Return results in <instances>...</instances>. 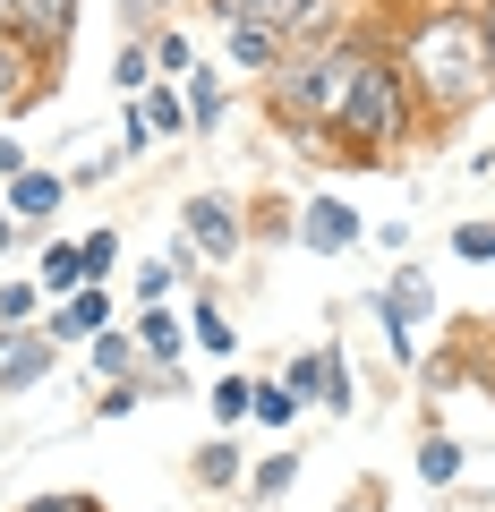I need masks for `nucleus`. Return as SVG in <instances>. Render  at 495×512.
Instances as JSON below:
<instances>
[{"instance_id":"f257e3e1","label":"nucleus","mask_w":495,"mask_h":512,"mask_svg":"<svg viewBox=\"0 0 495 512\" xmlns=\"http://www.w3.org/2000/svg\"><path fill=\"white\" fill-rule=\"evenodd\" d=\"M393 60H402L419 111H436V120H427L436 137H444V120H461V111H478L495 94V26L478 18V9H427L402 35Z\"/></svg>"},{"instance_id":"f03ea898","label":"nucleus","mask_w":495,"mask_h":512,"mask_svg":"<svg viewBox=\"0 0 495 512\" xmlns=\"http://www.w3.org/2000/svg\"><path fill=\"white\" fill-rule=\"evenodd\" d=\"M410 137H419V94H410L393 43H376L367 69H359V86H350V103H342V120H333V146L359 154V163H393Z\"/></svg>"},{"instance_id":"7ed1b4c3","label":"nucleus","mask_w":495,"mask_h":512,"mask_svg":"<svg viewBox=\"0 0 495 512\" xmlns=\"http://www.w3.org/2000/svg\"><path fill=\"white\" fill-rule=\"evenodd\" d=\"M367 52H376L367 35H333V43L291 52L274 77H265V86H274V111H282V120H308V128H325V137H333V120H342V103H350V86H359Z\"/></svg>"},{"instance_id":"20e7f679","label":"nucleus","mask_w":495,"mask_h":512,"mask_svg":"<svg viewBox=\"0 0 495 512\" xmlns=\"http://www.w3.org/2000/svg\"><path fill=\"white\" fill-rule=\"evenodd\" d=\"M222 26H265L282 52H308V43H333L350 18V0H214Z\"/></svg>"},{"instance_id":"39448f33","label":"nucleus","mask_w":495,"mask_h":512,"mask_svg":"<svg viewBox=\"0 0 495 512\" xmlns=\"http://www.w3.org/2000/svg\"><path fill=\"white\" fill-rule=\"evenodd\" d=\"M376 316H385L393 359H419V325L436 316V282H427V265H402V274L385 282V299H376Z\"/></svg>"},{"instance_id":"423d86ee","label":"nucleus","mask_w":495,"mask_h":512,"mask_svg":"<svg viewBox=\"0 0 495 512\" xmlns=\"http://www.w3.org/2000/svg\"><path fill=\"white\" fill-rule=\"evenodd\" d=\"M180 231H188L180 256H197V265H231V256L248 248V222H239V205H222V197H188Z\"/></svg>"},{"instance_id":"0eeeda50","label":"nucleus","mask_w":495,"mask_h":512,"mask_svg":"<svg viewBox=\"0 0 495 512\" xmlns=\"http://www.w3.org/2000/svg\"><path fill=\"white\" fill-rule=\"evenodd\" d=\"M0 35H18L43 60H60L69 35H77V0H0Z\"/></svg>"},{"instance_id":"6e6552de","label":"nucleus","mask_w":495,"mask_h":512,"mask_svg":"<svg viewBox=\"0 0 495 512\" xmlns=\"http://www.w3.org/2000/svg\"><path fill=\"white\" fill-rule=\"evenodd\" d=\"M146 137H188V94H171V86H146L137 94V111H129V137L120 146H146Z\"/></svg>"},{"instance_id":"1a4fd4ad","label":"nucleus","mask_w":495,"mask_h":512,"mask_svg":"<svg viewBox=\"0 0 495 512\" xmlns=\"http://www.w3.org/2000/svg\"><path fill=\"white\" fill-rule=\"evenodd\" d=\"M350 239H359V214H350L342 197H308V214H299V248H308V256H342Z\"/></svg>"},{"instance_id":"9d476101","label":"nucleus","mask_w":495,"mask_h":512,"mask_svg":"<svg viewBox=\"0 0 495 512\" xmlns=\"http://www.w3.org/2000/svg\"><path fill=\"white\" fill-rule=\"evenodd\" d=\"M43 333H52V342H94V333H111V291H103V282L69 291V308H60Z\"/></svg>"},{"instance_id":"9b49d317","label":"nucleus","mask_w":495,"mask_h":512,"mask_svg":"<svg viewBox=\"0 0 495 512\" xmlns=\"http://www.w3.org/2000/svg\"><path fill=\"white\" fill-rule=\"evenodd\" d=\"M60 188H69V180H52V171H18V180H9V222L60 214Z\"/></svg>"},{"instance_id":"f8f14e48","label":"nucleus","mask_w":495,"mask_h":512,"mask_svg":"<svg viewBox=\"0 0 495 512\" xmlns=\"http://www.w3.org/2000/svg\"><path fill=\"white\" fill-rule=\"evenodd\" d=\"M222 43H231V60H239L248 77H274L282 60H291V52H282L274 35H265V26H222Z\"/></svg>"},{"instance_id":"ddd939ff","label":"nucleus","mask_w":495,"mask_h":512,"mask_svg":"<svg viewBox=\"0 0 495 512\" xmlns=\"http://www.w3.org/2000/svg\"><path fill=\"white\" fill-rule=\"evenodd\" d=\"M35 43H18V35H0V103H26L35 94Z\"/></svg>"},{"instance_id":"4468645a","label":"nucleus","mask_w":495,"mask_h":512,"mask_svg":"<svg viewBox=\"0 0 495 512\" xmlns=\"http://www.w3.org/2000/svg\"><path fill=\"white\" fill-rule=\"evenodd\" d=\"M137 350H146L154 367H180V316H171V308H146V316H137Z\"/></svg>"},{"instance_id":"2eb2a0df","label":"nucleus","mask_w":495,"mask_h":512,"mask_svg":"<svg viewBox=\"0 0 495 512\" xmlns=\"http://www.w3.org/2000/svg\"><path fill=\"white\" fill-rule=\"evenodd\" d=\"M222 103H231L222 77L214 69H188V128H222Z\"/></svg>"},{"instance_id":"dca6fc26","label":"nucleus","mask_w":495,"mask_h":512,"mask_svg":"<svg viewBox=\"0 0 495 512\" xmlns=\"http://www.w3.org/2000/svg\"><path fill=\"white\" fill-rule=\"evenodd\" d=\"M94 367H103V376H137V367H146V350H137V333H94Z\"/></svg>"},{"instance_id":"f3484780","label":"nucleus","mask_w":495,"mask_h":512,"mask_svg":"<svg viewBox=\"0 0 495 512\" xmlns=\"http://www.w3.org/2000/svg\"><path fill=\"white\" fill-rule=\"evenodd\" d=\"M188 333H197V350H214V359H231V342H239L231 316H222L214 299H197V308H188Z\"/></svg>"},{"instance_id":"a211bd4d","label":"nucleus","mask_w":495,"mask_h":512,"mask_svg":"<svg viewBox=\"0 0 495 512\" xmlns=\"http://www.w3.org/2000/svg\"><path fill=\"white\" fill-rule=\"evenodd\" d=\"M419 478L427 487H453L461 478V444L453 436H419Z\"/></svg>"},{"instance_id":"6ab92c4d","label":"nucleus","mask_w":495,"mask_h":512,"mask_svg":"<svg viewBox=\"0 0 495 512\" xmlns=\"http://www.w3.org/2000/svg\"><path fill=\"white\" fill-rule=\"evenodd\" d=\"M43 282H52V291H86V248H77V239L43 248Z\"/></svg>"},{"instance_id":"aec40b11","label":"nucleus","mask_w":495,"mask_h":512,"mask_svg":"<svg viewBox=\"0 0 495 512\" xmlns=\"http://www.w3.org/2000/svg\"><path fill=\"white\" fill-rule=\"evenodd\" d=\"M325 367H333V350H299V359L282 367V384H291L299 402H325Z\"/></svg>"},{"instance_id":"412c9836","label":"nucleus","mask_w":495,"mask_h":512,"mask_svg":"<svg viewBox=\"0 0 495 512\" xmlns=\"http://www.w3.org/2000/svg\"><path fill=\"white\" fill-rule=\"evenodd\" d=\"M205 402H214V427H239L248 410H257V384H248V376H222Z\"/></svg>"},{"instance_id":"4be33fe9","label":"nucleus","mask_w":495,"mask_h":512,"mask_svg":"<svg viewBox=\"0 0 495 512\" xmlns=\"http://www.w3.org/2000/svg\"><path fill=\"white\" fill-rule=\"evenodd\" d=\"M197 478H205V487H239V444L214 436V444L197 453Z\"/></svg>"},{"instance_id":"5701e85b","label":"nucleus","mask_w":495,"mask_h":512,"mask_svg":"<svg viewBox=\"0 0 495 512\" xmlns=\"http://www.w3.org/2000/svg\"><path fill=\"white\" fill-rule=\"evenodd\" d=\"M299 410H308V402H299L291 384H257V410H248V419H265V427H291Z\"/></svg>"},{"instance_id":"b1692460","label":"nucleus","mask_w":495,"mask_h":512,"mask_svg":"<svg viewBox=\"0 0 495 512\" xmlns=\"http://www.w3.org/2000/svg\"><path fill=\"white\" fill-rule=\"evenodd\" d=\"M453 256L461 265H495V222H453Z\"/></svg>"},{"instance_id":"393cba45","label":"nucleus","mask_w":495,"mask_h":512,"mask_svg":"<svg viewBox=\"0 0 495 512\" xmlns=\"http://www.w3.org/2000/svg\"><path fill=\"white\" fill-rule=\"evenodd\" d=\"M111 77H120L129 94H146V86H154V43H129V52L111 60Z\"/></svg>"},{"instance_id":"a878e982","label":"nucleus","mask_w":495,"mask_h":512,"mask_svg":"<svg viewBox=\"0 0 495 512\" xmlns=\"http://www.w3.org/2000/svg\"><path fill=\"white\" fill-rule=\"evenodd\" d=\"M77 248H86V282H111V265H120V231H86Z\"/></svg>"},{"instance_id":"bb28decb","label":"nucleus","mask_w":495,"mask_h":512,"mask_svg":"<svg viewBox=\"0 0 495 512\" xmlns=\"http://www.w3.org/2000/svg\"><path fill=\"white\" fill-rule=\"evenodd\" d=\"M291 478H299V453H265L248 487H257V495H282V487H291Z\"/></svg>"},{"instance_id":"cd10ccee","label":"nucleus","mask_w":495,"mask_h":512,"mask_svg":"<svg viewBox=\"0 0 495 512\" xmlns=\"http://www.w3.org/2000/svg\"><path fill=\"white\" fill-rule=\"evenodd\" d=\"M154 69L188 77V69H197V43H188V35H154Z\"/></svg>"},{"instance_id":"c85d7f7f","label":"nucleus","mask_w":495,"mask_h":512,"mask_svg":"<svg viewBox=\"0 0 495 512\" xmlns=\"http://www.w3.org/2000/svg\"><path fill=\"white\" fill-rule=\"evenodd\" d=\"M0 325H35V282H0Z\"/></svg>"},{"instance_id":"c756f323","label":"nucleus","mask_w":495,"mask_h":512,"mask_svg":"<svg viewBox=\"0 0 495 512\" xmlns=\"http://www.w3.org/2000/svg\"><path fill=\"white\" fill-rule=\"evenodd\" d=\"M171 291H180V265H146V274H137V299H146V308H163Z\"/></svg>"},{"instance_id":"7c9ffc66","label":"nucleus","mask_w":495,"mask_h":512,"mask_svg":"<svg viewBox=\"0 0 495 512\" xmlns=\"http://www.w3.org/2000/svg\"><path fill=\"white\" fill-rule=\"evenodd\" d=\"M18 512H103V504L77 495V487H52V495H35V504H18Z\"/></svg>"},{"instance_id":"2f4dec72","label":"nucleus","mask_w":495,"mask_h":512,"mask_svg":"<svg viewBox=\"0 0 495 512\" xmlns=\"http://www.w3.org/2000/svg\"><path fill=\"white\" fill-rule=\"evenodd\" d=\"M129 410H137V384H111L103 402H94V419H129Z\"/></svg>"},{"instance_id":"473e14b6","label":"nucleus","mask_w":495,"mask_h":512,"mask_svg":"<svg viewBox=\"0 0 495 512\" xmlns=\"http://www.w3.org/2000/svg\"><path fill=\"white\" fill-rule=\"evenodd\" d=\"M18 171H35V163H26V146H18V137H0V180H18Z\"/></svg>"},{"instance_id":"72a5a7b5","label":"nucleus","mask_w":495,"mask_h":512,"mask_svg":"<svg viewBox=\"0 0 495 512\" xmlns=\"http://www.w3.org/2000/svg\"><path fill=\"white\" fill-rule=\"evenodd\" d=\"M9 239H18V222H9V205H0V256H9Z\"/></svg>"}]
</instances>
